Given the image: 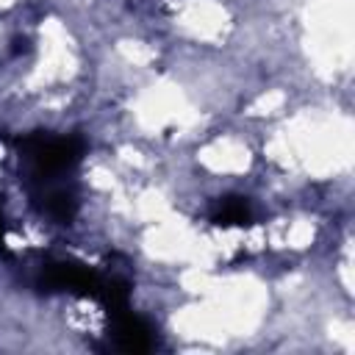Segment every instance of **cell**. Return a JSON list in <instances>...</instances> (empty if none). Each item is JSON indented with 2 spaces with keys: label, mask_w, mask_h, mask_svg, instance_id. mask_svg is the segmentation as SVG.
<instances>
[{
  "label": "cell",
  "mask_w": 355,
  "mask_h": 355,
  "mask_svg": "<svg viewBox=\"0 0 355 355\" xmlns=\"http://www.w3.org/2000/svg\"><path fill=\"white\" fill-rule=\"evenodd\" d=\"M0 255L8 258V250H6V216H3V197H0Z\"/></svg>",
  "instance_id": "8992f818"
},
{
  "label": "cell",
  "mask_w": 355,
  "mask_h": 355,
  "mask_svg": "<svg viewBox=\"0 0 355 355\" xmlns=\"http://www.w3.org/2000/svg\"><path fill=\"white\" fill-rule=\"evenodd\" d=\"M39 286H42V291H72V294L94 297L97 300L100 286H103V277L94 269L83 266V263L55 261V263H47L42 269Z\"/></svg>",
  "instance_id": "7a4b0ae2"
},
{
  "label": "cell",
  "mask_w": 355,
  "mask_h": 355,
  "mask_svg": "<svg viewBox=\"0 0 355 355\" xmlns=\"http://www.w3.org/2000/svg\"><path fill=\"white\" fill-rule=\"evenodd\" d=\"M108 319H111V333H114V341H116L119 349H125V352H147V349H153V344H155L153 341V327L141 316H136L130 308L119 311V313H114Z\"/></svg>",
  "instance_id": "277c9868"
},
{
  "label": "cell",
  "mask_w": 355,
  "mask_h": 355,
  "mask_svg": "<svg viewBox=\"0 0 355 355\" xmlns=\"http://www.w3.org/2000/svg\"><path fill=\"white\" fill-rule=\"evenodd\" d=\"M33 202L55 222L61 225H69L78 214V194L72 186L61 183V180H50V183H42V186H33L28 189Z\"/></svg>",
  "instance_id": "3957f363"
},
{
  "label": "cell",
  "mask_w": 355,
  "mask_h": 355,
  "mask_svg": "<svg viewBox=\"0 0 355 355\" xmlns=\"http://www.w3.org/2000/svg\"><path fill=\"white\" fill-rule=\"evenodd\" d=\"M252 211L244 197H222L211 208V222L219 227H233V225H250Z\"/></svg>",
  "instance_id": "5b68a950"
},
{
  "label": "cell",
  "mask_w": 355,
  "mask_h": 355,
  "mask_svg": "<svg viewBox=\"0 0 355 355\" xmlns=\"http://www.w3.org/2000/svg\"><path fill=\"white\" fill-rule=\"evenodd\" d=\"M19 153L28 164V189H33L58 180L64 172H69L83 155V141L78 136H50L36 130L19 139Z\"/></svg>",
  "instance_id": "6da1fadb"
}]
</instances>
